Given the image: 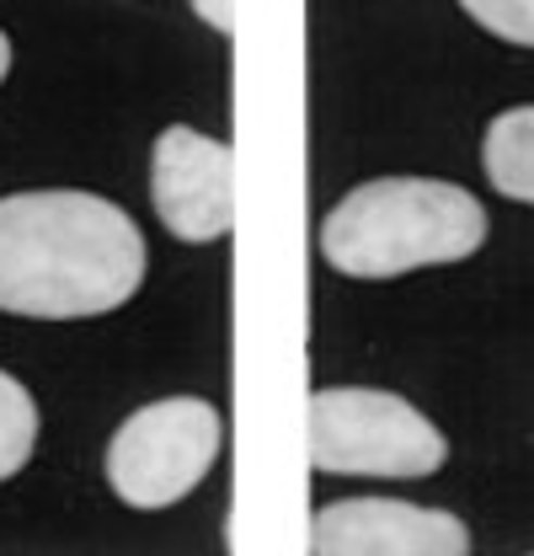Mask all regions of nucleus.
Wrapping results in <instances>:
<instances>
[{
    "mask_svg": "<svg viewBox=\"0 0 534 556\" xmlns=\"http://www.w3.org/2000/svg\"><path fill=\"white\" fill-rule=\"evenodd\" d=\"M150 252L124 208L80 188L0 199V311L27 321H91L129 305Z\"/></svg>",
    "mask_w": 534,
    "mask_h": 556,
    "instance_id": "1",
    "label": "nucleus"
},
{
    "mask_svg": "<svg viewBox=\"0 0 534 556\" xmlns=\"http://www.w3.org/2000/svg\"><path fill=\"white\" fill-rule=\"evenodd\" d=\"M486 204L444 177H374L342 193L321 219V257L342 278L385 283L449 268L486 247Z\"/></svg>",
    "mask_w": 534,
    "mask_h": 556,
    "instance_id": "2",
    "label": "nucleus"
},
{
    "mask_svg": "<svg viewBox=\"0 0 534 556\" xmlns=\"http://www.w3.org/2000/svg\"><path fill=\"white\" fill-rule=\"evenodd\" d=\"M449 439L433 417L396 391L327 386L310 396V466L321 477H385L417 482L444 471Z\"/></svg>",
    "mask_w": 534,
    "mask_h": 556,
    "instance_id": "3",
    "label": "nucleus"
},
{
    "mask_svg": "<svg viewBox=\"0 0 534 556\" xmlns=\"http://www.w3.org/2000/svg\"><path fill=\"white\" fill-rule=\"evenodd\" d=\"M225 422L203 396H166L118 422L107 444V486L129 508H171L214 471Z\"/></svg>",
    "mask_w": 534,
    "mask_h": 556,
    "instance_id": "4",
    "label": "nucleus"
},
{
    "mask_svg": "<svg viewBox=\"0 0 534 556\" xmlns=\"http://www.w3.org/2000/svg\"><path fill=\"white\" fill-rule=\"evenodd\" d=\"M150 199L161 225L188 241L208 247L225 241L236 225V155L225 139H208L188 124H171L150 155Z\"/></svg>",
    "mask_w": 534,
    "mask_h": 556,
    "instance_id": "5",
    "label": "nucleus"
},
{
    "mask_svg": "<svg viewBox=\"0 0 534 556\" xmlns=\"http://www.w3.org/2000/svg\"><path fill=\"white\" fill-rule=\"evenodd\" d=\"M316 556H466L470 530L449 508L400 497H342L310 519Z\"/></svg>",
    "mask_w": 534,
    "mask_h": 556,
    "instance_id": "6",
    "label": "nucleus"
},
{
    "mask_svg": "<svg viewBox=\"0 0 534 556\" xmlns=\"http://www.w3.org/2000/svg\"><path fill=\"white\" fill-rule=\"evenodd\" d=\"M481 166L492 177V188L513 204H534V102L508 108L486 124L481 144Z\"/></svg>",
    "mask_w": 534,
    "mask_h": 556,
    "instance_id": "7",
    "label": "nucleus"
},
{
    "mask_svg": "<svg viewBox=\"0 0 534 556\" xmlns=\"http://www.w3.org/2000/svg\"><path fill=\"white\" fill-rule=\"evenodd\" d=\"M38 450V402L33 391L0 369V482H11Z\"/></svg>",
    "mask_w": 534,
    "mask_h": 556,
    "instance_id": "8",
    "label": "nucleus"
},
{
    "mask_svg": "<svg viewBox=\"0 0 534 556\" xmlns=\"http://www.w3.org/2000/svg\"><path fill=\"white\" fill-rule=\"evenodd\" d=\"M460 11L492 38L513 49H534V0H460Z\"/></svg>",
    "mask_w": 534,
    "mask_h": 556,
    "instance_id": "9",
    "label": "nucleus"
},
{
    "mask_svg": "<svg viewBox=\"0 0 534 556\" xmlns=\"http://www.w3.org/2000/svg\"><path fill=\"white\" fill-rule=\"evenodd\" d=\"M199 22H208L219 38H236V0H193Z\"/></svg>",
    "mask_w": 534,
    "mask_h": 556,
    "instance_id": "10",
    "label": "nucleus"
},
{
    "mask_svg": "<svg viewBox=\"0 0 534 556\" xmlns=\"http://www.w3.org/2000/svg\"><path fill=\"white\" fill-rule=\"evenodd\" d=\"M5 75H11V38L0 33V80H5Z\"/></svg>",
    "mask_w": 534,
    "mask_h": 556,
    "instance_id": "11",
    "label": "nucleus"
}]
</instances>
